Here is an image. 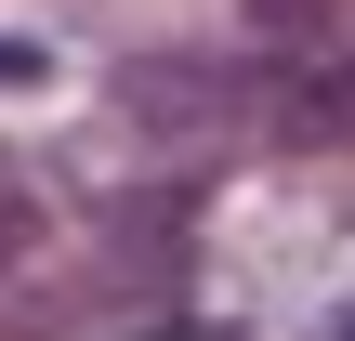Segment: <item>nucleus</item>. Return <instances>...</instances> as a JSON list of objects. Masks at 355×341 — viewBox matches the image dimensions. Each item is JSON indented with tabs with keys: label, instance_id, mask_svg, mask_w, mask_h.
<instances>
[{
	"label": "nucleus",
	"instance_id": "1",
	"mask_svg": "<svg viewBox=\"0 0 355 341\" xmlns=\"http://www.w3.org/2000/svg\"><path fill=\"white\" fill-rule=\"evenodd\" d=\"M277 131H290V145H343V131H355V53L303 66V79L277 92Z\"/></svg>",
	"mask_w": 355,
	"mask_h": 341
},
{
	"label": "nucleus",
	"instance_id": "2",
	"mask_svg": "<svg viewBox=\"0 0 355 341\" xmlns=\"http://www.w3.org/2000/svg\"><path fill=\"white\" fill-rule=\"evenodd\" d=\"M329 341H355V315H343V329H329Z\"/></svg>",
	"mask_w": 355,
	"mask_h": 341
}]
</instances>
